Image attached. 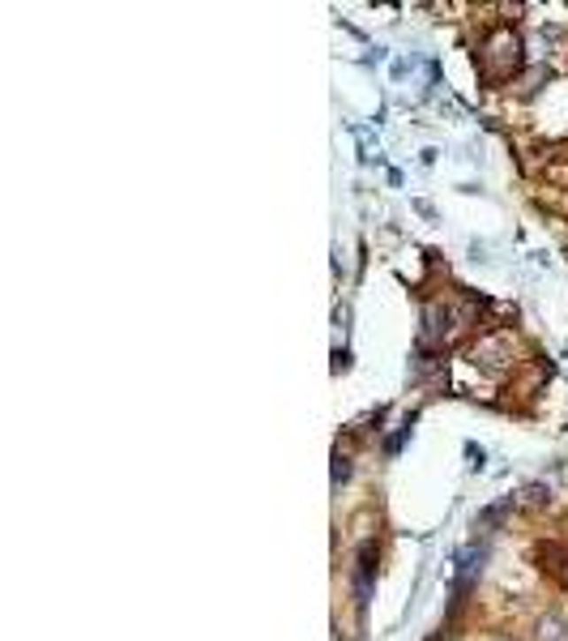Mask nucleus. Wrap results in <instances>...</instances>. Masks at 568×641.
<instances>
[{"mask_svg": "<svg viewBox=\"0 0 568 641\" xmlns=\"http://www.w3.org/2000/svg\"><path fill=\"white\" fill-rule=\"evenodd\" d=\"M479 69H483L487 81H513V73L521 69V39L513 26H495L492 35L483 39Z\"/></svg>", "mask_w": 568, "mask_h": 641, "instance_id": "1", "label": "nucleus"}, {"mask_svg": "<svg viewBox=\"0 0 568 641\" xmlns=\"http://www.w3.org/2000/svg\"><path fill=\"white\" fill-rule=\"evenodd\" d=\"M470 359L479 364L483 372H509L513 368V334H504V329H495V334H483L479 343L470 346Z\"/></svg>", "mask_w": 568, "mask_h": 641, "instance_id": "2", "label": "nucleus"}, {"mask_svg": "<svg viewBox=\"0 0 568 641\" xmlns=\"http://www.w3.org/2000/svg\"><path fill=\"white\" fill-rule=\"evenodd\" d=\"M543 641H564V624L560 620H543Z\"/></svg>", "mask_w": 568, "mask_h": 641, "instance_id": "3", "label": "nucleus"}, {"mask_svg": "<svg viewBox=\"0 0 568 641\" xmlns=\"http://www.w3.org/2000/svg\"><path fill=\"white\" fill-rule=\"evenodd\" d=\"M564 586H568V560H564Z\"/></svg>", "mask_w": 568, "mask_h": 641, "instance_id": "4", "label": "nucleus"}]
</instances>
